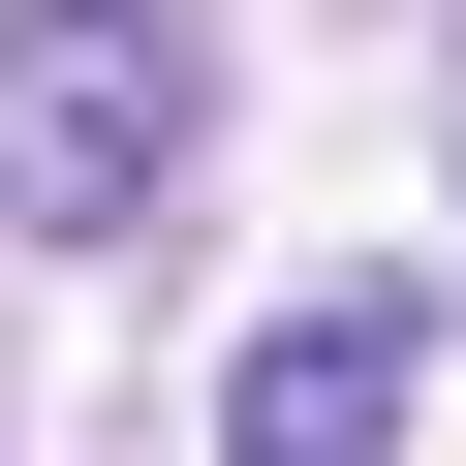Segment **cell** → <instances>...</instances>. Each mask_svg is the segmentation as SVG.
I'll return each mask as SVG.
<instances>
[{
    "instance_id": "obj_1",
    "label": "cell",
    "mask_w": 466,
    "mask_h": 466,
    "mask_svg": "<svg viewBox=\"0 0 466 466\" xmlns=\"http://www.w3.org/2000/svg\"><path fill=\"white\" fill-rule=\"evenodd\" d=\"M218 156V32L187 0H0V249H125Z\"/></svg>"
},
{
    "instance_id": "obj_2",
    "label": "cell",
    "mask_w": 466,
    "mask_h": 466,
    "mask_svg": "<svg viewBox=\"0 0 466 466\" xmlns=\"http://www.w3.org/2000/svg\"><path fill=\"white\" fill-rule=\"evenodd\" d=\"M435 435V280H280L218 373V466H404Z\"/></svg>"
}]
</instances>
